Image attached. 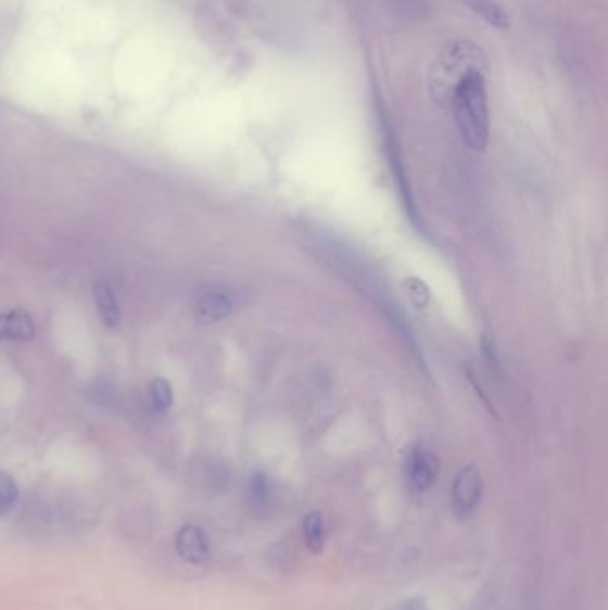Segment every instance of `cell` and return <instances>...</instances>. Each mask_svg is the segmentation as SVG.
Returning <instances> with one entry per match:
<instances>
[{
    "mask_svg": "<svg viewBox=\"0 0 608 610\" xmlns=\"http://www.w3.org/2000/svg\"><path fill=\"white\" fill-rule=\"evenodd\" d=\"M455 122L466 145L474 152L485 151L489 143V96L485 76L479 68H468L455 82L454 96Z\"/></svg>",
    "mask_w": 608,
    "mask_h": 610,
    "instance_id": "cell-1",
    "label": "cell"
},
{
    "mask_svg": "<svg viewBox=\"0 0 608 610\" xmlns=\"http://www.w3.org/2000/svg\"><path fill=\"white\" fill-rule=\"evenodd\" d=\"M439 475V459L425 446H413L404 462L405 484L414 493L429 491Z\"/></svg>",
    "mask_w": 608,
    "mask_h": 610,
    "instance_id": "cell-2",
    "label": "cell"
},
{
    "mask_svg": "<svg viewBox=\"0 0 608 610\" xmlns=\"http://www.w3.org/2000/svg\"><path fill=\"white\" fill-rule=\"evenodd\" d=\"M482 476L474 466H466L452 484V509L459 518L473 514L482 500Z\"/></svg>",
    "mask_w": 608,
    "mask_h": 610,
    "instance_id": "cell-3",
    "label": "cell"
},
{
    "mask_svg": "<svg viewBox=\"0 0 608 610\" xmlns=\"http://www.w3.org/2000/svg\"><path fill=\"white\" fill-rule=\"evenodd\" d=\"M175 551L191 565H204L211 559V539L197 523H186L175 534Z\"/></svg>",
    "mask_w": 608,
    "mask_h": 610,
    "instance_id": "cell-4",
    "label": "cell"
},
{
    "mask_svg": "<svg viewBox=\"0 0 608 610\" xmlns=\"http://www.w3.org/2000/svg\"><path fill=\"white\" fill-rule=\"evenodd\" d=\"M36 323L33 316L24 309L0 313V343L4 341H18L27 343L35 340Z\"/></svg>",
    "mask_w": 608,
    "mask_h": 610,
    "instance_id": "cell-5",
    "label": "cell"
},
{
    "mask_svg": "<svg viewBox=\"0 0 608 610\" xmlns=\"http://www.w3.org/2000/svg\"><path fill=\"white\" fill-rule=\"evenodd\" d=\"M93 298H96L97 313L102 323L107 329H116L121 326L122 309L118 304V296H116L113 285L107 280H97L96 290H93Z\"/></svg>",
    "mask_w": 608,
    "mask_h": 610,
    "instance_id": "cell-6",
    "label": "cell"
},
{
    "mask_svg": "<svg viewBox=\"0 0 608 610\" xmlns=\"http://www.w3.org/2000/svg\"><path fill=\"white\" fill-rule=\"evenodd\" d=\"M235 302L224 291H207L197 301L195 313L205 323L225 320L232 313Z\"/></svg>",
    "mask_w": 608,
    "mask_h": 610,
    "instance_id": "cell-7",
    "label": "cell"
},
{
    "mask_svg": "<svg viewBox=\"0 0 608 610\" xmlns=\"http://www.w3.org/2000/svg\"><path fill=\"white\" fill-rule=\"evenodd\" d=\"M469 11L482 18L485 24L494 29L507 30L510 27V18L507 11L496 0H460Z\"/></svg>",
    "mask_w": 608,
    "mask_h": 610,
    "instance_id": "cell-8",
    "label": "cell"
},
{
    "mask_svg": "<svg viewBox=\"0 0 608 610\" xmlns=\"http://www.w3.org/2000/svg\"><path fill=\"white\" fill-rule=\"evenodd\" d=\"M302 535H304L305 546L311 554L318 556L325 550L327 532H325L324 516L319 514L318 510H311L309 514L305 516Z\"/></svg>",
    "mask_w": 608,
    "mask_h": 610,
    "instance_id": "cell-9",
    "label": "cell"
},
{
    "mask_svg": "<svg viewBox=\"0 0 608 610\" xmlns=\"http://www.w3.org/2000/svg\"><path fill=\"white\" fill-rule=\"evenodd\" d=\"M393 15L404 21H423L430 15V0H384Z\"/></svg>",
    "mask_w": 608,
    "mask_h": 610,
    "instance_id": "cell-10",
    "label": "cell"
},
{
    "mask_svg": "<svg viewBox=\"0 0 608 610\" xmlns=\"http://www.w3.org/2000/svg\"><path fill=\"white\" fill-rule=\"evenodd\" d=\"M249 501L252 509L265 512L271 501V487L263 473H255L249 482Z\"/></svg>",
    "mask_w": 608,
    "mask_h": 610,
    "instance_id": "cell-11",
    "label": "cell"
},
{
    "mask_svg": "<svg viewBox=\"0 0 608 610\" xmlns=\"http://www.w3.org/2000/svg\"><path fill=\"white\" fill-rule=\"evenodd\" d=\"M21 498V490L8 471L0 470V518L10 514Z\"/></svg>",
    "mask_w": 608,
    "mask_h": 610,
    "instance_id": "cell-12",
    "label": "cell"
},
{
    "mask_svg": "<svg viewBox=\"0 0 608 610\" xmlns=\"http://www.w3.org/2000/svg\"><path fill=\"white\" fill-rule=\"evenodd\" d=\"M150 402L157 412H166L174 406V390L170 382L163 377H155L149 385Z\"/></svg>",
    "mask_w": 608,
    "mask_h": 610,
    "instance_id": "cell-13",
    "label": "cell"
},
{
    "mask_svg": "<svg viewBox=\"0 0 608 610\" xmlns=\"http://www.w3.org/2000/svg\"><path fill=\"white\" fill-rule=\"evenodd\" d=\"M405 288H407V295H409V298L414 302V304H429L430 293L429 288H427L425 282H421L419 279H407L405 280Z\"/></svg>",
    "mask_w": 608,
    "mask_h": 610,
    "instance_id": "cell-14",
    "label": "cell"
},
{
    "mask_svg": "<svg viewBox=\"0 0 608 610\" xmlns=\"http://www.w3.org/2000/svg\"><path fill=\"white\" fill-rule=\"evenodd\" d=\"M400 610H430L429 603L423 600V598H419V596H414V598H409V600L405 601L404 606L400 607Z\"/></svg>",
    "mask_w": 608,
    "mask_h": 610,
    "instance_id": "cell-15",
    "label": "cell"
}]
</instances>
